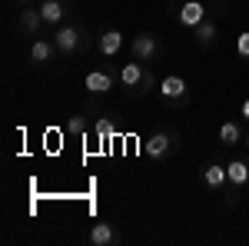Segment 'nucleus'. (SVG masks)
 <instances>
[{
	"mask_svg": "<svg viewBox=\"0 0 249 246\" xmlns=\"http://www.w3.org/2000/svg\"><path fill=\"white\" fill-rule=\"evenodd\" d=\"M206 20V7L199 3V0H186L183 7H179V23L183 27H199Z\"/></svg>",
	"mask_w": 249,
	"mask_h": 246,
	"instance_id": "f257e3e1",
	"label": "nucleus"
},
{
	"mask_svg": "<svg viewBox=\"0 0 249 246\" xmlns=\"http://www.w3.org/2000/svg\"><path fill=\"white\" fill-rule=\"evenodd\" d=\"M83 83H87V90H90V94H110V90H113V76L103 74V70L87 74V80H83Z\"/></svg>",
	"mask_w": 249,
	"mask_h": 246,
	"instance_id": "f03ea898",
	"label": "nucleus"
},
{
	"mask_svg": "<svg viewBox=\"0 0 249 246\" xmlns=\"http://www.w3.org/2000/svg\"><path fill=\"white\" fill-rule=\"evenodd\" d=\"M160 94L166 96V100H183V96H186V80H183V76H163Z\"/></svg>",
	"mask_w": 249,
	"mask_h": 246,
	"instance_id": "7ed1b4c3",
	"label": "nucleus"
},
{
	"mask_svg": "<svg viewBox=\"0 0 249 246\" xmlns=\"http://www.w3.org/2000/svg\"><path fill=\"white\" fill-rule=\"evenodd\" d=\"M143 150H146V156H153V160L166 156V153H170V133H153Z\"/></svg>",
	"mask_w": 249,
	"mask_h": 246,
	"instance_id": "20e7f679",
	"label": "nucleus"
},
{
	"mask_svg": "<svg viewBox=\"0 0 249 246\" xmlns=\"http://www.w3.org/2000/svg\"><path fill=\"white\" fill-rule=\"evenodd\" d=\"M133 54H136V60H150L156 54V37H153V34H136Z\"/></svg>",
	"mask_w": 249,
	"mask_h": 246,
	"instance_id": "39448f33",
	"label": "nucleus"
},
{
	"mask_svg": "<svg viewBox=\"0 0 249 246\" xmlns=\"http://www.w3.org/2000/svg\"><path fill=\"white\" fill-rule=\"evenodd\" d=\"M120 80H123L126 87H140V83H150V76L143 74V67H140V63H123V70H120Z\"/></svg>",
	"mask_w": 249,
	"mask_h": 246,
	"instance_id": "423d86ee",
	"label": "nucleus"
},
{
	"mask_svg": "<svg viewBox=\"0 0 249 246\" xmlns=\"http://www.w3.org/2000/svg\"><path fill=\"white\" fill-rule=\"evenodd\" d=\"M226 180H230V173H226V167H219V163H210V167L203 170V183L210 189H219Z\"/></svg>",
	"mask_w": 249,
	"mask_h": 246,
	"instance_id": "0eeeda50",
	"label": "nucleus"
},
{
	"mask_svg": "<svg viewBox=\"0 0 249 246\" xmlns=\"http://www.w3.org/2000/svg\"><path fill=\"white\" fill-rule=\"evenodd\" d=\"M90 243H93V246H110V243H116V229L110 227V223H96V227L90 229Z\"/></svg>",
	"mask_w": 249,
	"mask_h": 246,
	"instance_id": "6e6552de",
	"label": "nucleus"
},
{
	"mask_svg": "<svg viewBox=\"0 0 249 246\" xmlns=\"http://www.w3.org/2000/svg\"><path fill=\"white\" fill-rule=\"evenodd\" d=\"M120 47H123V34H120V30H107V34L100 37V54H103V57H113Z\"/></svg>",
	"mask_w": 249,
	"mask_h": 246,
	"instance_id": "1a4fd4ad",
	"label": "nucleus"
},
{
	"mask_svg": "<svg viewBox=\"0 0 249 246\" xmlns=\"http://www.w3.org/2000/svg\"><path fill=\"white\" fill-rule=\"evenodd\" d=\"M53 43H57L63 54H70V50H73V47L80 43V34L73 30V27H60V30H57V37H53Z\"/></svg>",
	"mask_w": 249,
	"mask_h": 246,
	"instance_id": "9d476101",
	"label": "nucleus"
},
{
	"mask_svg": "<svg viewBox=\"0 0 249 246\" xmlns=\"http://www.w3.org/2000/svg\"><path fill=\"white\" fill-rule=\"evenodd\" d=\"M40 17H43V23H60L63 20V3L60 0H47L40 7Z\"/></svg>",
	"mask_w": 249,
	"mask_h": 246,
	"instance_id": "9b49d317",
	"label": "nucleus"
},
{
	"mask_svg": "<svg viewBox=\"0 0 249 246\" xmlns=\"http://www.w3.org/2000/svg\"><path fill=\"white\" fill-rule=\"evenodd\" d=\"M226 173H230V180L236 183V187H243V183L249 180V163L246 160H232L230 167H226Z\"/></svg>",
	"mask_w": 249,
	"mask_h": 246,
	"instance_id": "f8f14e48",
	"label": "nucleus"
},
{
	"mask_svg": "<svg viewBox=\"0 0 249 246\" xmlns=\"http://www.w3.org/2000/svg\"><path fill=\"white\" fill-rule=\"evenodd\" d=\"M96 136H100V147H103V143H110V140H116V127H113V120L100 116V120H96Z\"/></svg>",
	"mask_w": 249,
	"mask_h": 246,
	"instance_id": "ddd939ff",
	"label": "nucleus"
},
{
	"mask_svg": "<svg viewBox=\"0 0 249 246\" xmlns=\"http://www.w3.org/2000/svg\"><path fill=\"white\" fill-rule=\"evenodd\" d=\"M196 30V40L203 43V47H210L213 40H216V23H210V20H203L199 27H193Z\"/></svg>",
	"mask_w": 249,
	"mask_h": 246,
	"instance_id": "4468645a",
	"label": "nucleus"
},
{
	"mask_svg": "<svg viewBox=\"0 0 249 246\" xmlns=\"http://www.w3.org/2000/svg\"><path fill=\"white\" fill-rule=\"evenodd\" d=\"M50 54H53V43H47V40H37V43L30 47V57H34V63L50 60Z\"/></svg>",
	"mask_w": 249,
	"mask_h": 246,
	"instance_id": "2eb2a0df",
	"label": "nucleus"
},
{
	"mask_svg": "<svg viewBox=\"0 0 249 246\" xmlns=\"http://www.w3.org/2000/svg\"><path fill=\"white\" fill-rule=\"evenodd\" d=\"M219 140H223L226 147L239 143V127H236V123H223V127H219Z\"/></svg>",
	"mask_w": 249,
	"mask_h": 246,
	"instance_id": "dca6fc26",
	"label": "nucleus"
},
{
	"mask_svg": "<svg viewBox=\"0 0 249 246\" xmlns=\"http://www.w3.org/2000/svg\"><path fill=\"white\" fill-rule=\"evenodd\" d=\"M20 17H23V27H27L30 34L37 30V27H40V20H43V17H40V10H37V14H34V10H20Z\"/></svg>",
	"mask_w": 249,
	"mask_h": 246,
	"instance_id": "f3484780",
	"label": "nucleus"
},
{
	"mask_svg": "<svg viewBox=\"0 0 249 246\" xmlns=\"http://www.w3.org/2000/svg\"><path fill=\"white\" fill-rule=\"evenodd\" d=\"M236 50H239V57H249V30H246V34H239V40H236Z\"/></svg>",
	"mask_w": 249,
	"mask_h": 246,
	"instance_id": "a211bd4d",
	"label": "nucleus"
},
{
	"mask_svg": "<svg viewBox=\"0 0 249 246\" xmlns=\"http://www.w3.org/2000/svg\"><path fill=\"white\" fill-rule=\"evenodd\" d=\"M67 130H70V133H83V130H87V123H83V116H73V120L67 123Z\"/></svg>",
	"mask_w": 249,
	"mask_h": 246,
	"instance_id": "6ab92c4d",
	"label": "nucleus"
},
{
	"mask_svg": "<svg viewBox=\"0 0 249 246\" xmlns=\"http://www.w3.org/2000/svg\"><path fill=\"white\" fill-rule=\"evenodd\" d=\"M243 116L249 120V100H243Z\"/></svg>",
	"mask_w": 249,
	"mask_h": 246,
	"instance_id": "aec40b11",
	"label": "nucleus"
},
{
	"mask_svg": "<svg viewBox=\"0 0 249 246\" xmlns=\"http://www.w3.org/2000/svg\"><path fill=\"white\" fill-rule=\"evenodd\" d=\"M20 3H30V0H20Z\"/></svg>",
	"mask_w": 249,
	"mask_h": 246,
	"instance_id": "412c9836",
	"label": "nucleus"
},
{
	"mask_svg": "<svg viewBox=\"0 0 249 246\" xmlns=\"http://www.w3.org/2000/svg\"><path fill=\"white\" fill-rule=\"evenodd\" d=\"M246 147H249V136H246Z\"/></svg>",
	"mask_w": 249,
	"mask_h": 246,
	"instance_id": "4be33fe9",
	"label": "nucleus"
}]
</instances>
